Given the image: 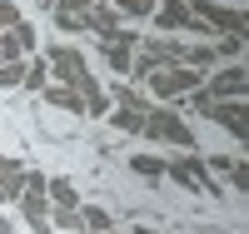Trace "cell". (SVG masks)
<instances>
[{
  "instance_id": "23",
  "label": "cell",
  "mask_w": 249,
  "mask_h": 234,
  "mask_svg": "<svg viewBox=\"0 0 249 234\" xmlns=\"http://www.w3.org/2000/svg\"><path fill=\"white\" fill-rule=\"evenodd\" d=\"M115 100H120V105H150L140 90H130V85H115Z\"/></svg>"
},
{
  "instance_id": "7",
  "label": "cell",
  "mask_w": 249,
  "mask_h": 234,
  "mask_svg": "<svg viewBox=\"0 0 249 234\" xmlns=\"http://www.w3.org/2000/svg\"><path fill=\"white\" fill-rule=\"evenodd\" d=\"M204 95H210V100H244L249 95V70L244 65H224L219 75H210Z\"/></svg>"
},
{
  "instance_id": "27",
  "label": "cell",
  "mask_w": 249,
  "mask_h": 234,
  "mask_svg": "<svg viewBox=\"0 0 249 234\" xmlns=\"http://www.w3.org/2000/svg\"><path fill=\"white\" fill-rule=\"evenodd\" d=\"M40 5H55V0H40Z\"/></svg>"
},
{
  "instance_id": "1",
  "label": "cell",
  "mask_w": 249,
  "mask_h": 234,
  "mask_svg": "<svg viewBox=\"0 0 249 234\" xmlns=\"http://www.w3.org/2000/svg\"><path fill=\"white\" fill-rule=\"evenodd\" d=\"M20 215H25V224L35 234H55L50 229V195H45V175L40 169H25V189H20Z\"/></svg>"
},
{
  "instance_id": "9",
  "label": "cell",
  "mask_w": 249,
  "mask_h": 234,
  "mask_svg": "<svg viewBox=\"0 0 249 234\" xmlns=\"http://www.w3.org/2000/svg\"><path fill=\"white\" fill-rule=\"evenodd\" d=\"M30 50H35V25L15 20L10 30H0V60H25Z\"/></svg>"
},
{
  "instance_id": "11",
  "label": "cell",
  "mask_w": 249,
  "mask_h": 234,
  "mask_svg": "<svg viewBox=\"0 0 249 234\" xmlns=\"http://www.w3.org/2000/svg\"><path fill=\"white\" fill-rule=\"evenodd\" d=\"M85 30H95L100 40H110V35H120V15L105 5V0H90V10H85Z\"/></svg>"
},
{
  "instance_id": "5",
  "label": "cell",
  "mask_w": 249,
  "mask_h": 234,
  "mask_svg": "<svg viewBox=\"0 0 249 234\" xmlns=\"http://www.w3.org/2000/svg\"><path fill=\"white\" fill-rule=\"evenodd\" d=\"M190 15L199 20L204 30H224V35L244 40V15H239V10H230V5H214V0H195V5H190Z\"/></svg>"
},
{
  "instance_id": "26",
  "label": "cell",
  "mask_w": 249,
  "mask_h": 234,
  "mask_svg": "<svg viewBox=\"0 0 249 234\" xmlns=\"http://www.w3.org/2000/svg\"><path fill=\"white\" fill-rule=\"evenodd\" d=\"M130 234H160V229H144V224H140V229H130Z\"/></svg>"
},
{
  "instance_id": "20",
  "label": "cell",
  "mask_w": 249,
  "mask_h": 234,
  "mask_svg": "<svg viewBox=\"0 0 249 234\" xmlns=\"http://www.w3.org/2000/svg\"><path fill=\"white\" fill-rule=\"evenodd\" d=\"M105 5H110L115 15H155L160 0H105Z\"/></svg>"
},
{
  "instance_id": "14",
  "label": "cell",
  "mask_w": 249,
  "mask_h": 234,
  "mask_svg": "<svg viewBox=\"0 0 249 234\" xmlns=\"http://www.w3.org/2000/svg\"><path fill=\"white\" fill-rule=\"evenodd\" d=\"M85 10H90V5H75V0H55V25L65 30V35L85 30Z\"/></svg>"
},
{
  "instance_id": "21",
  "label": "cell",
  "mask_w": 249,
  "mask_h": 234,
  "mask_svg": "<svg viewBox=\"0 0 249 234\" xmlns=\"http://www.w3.org/2000/svg\"><path fill=\"white\" fill-rule=\"evenodd\" d=\"M130 169H135V175H144V180H160V175H164V160H155V155H135Z\"/></svg>"
},
{
  "instance_id": "24",
  "label": "cell",
  "mask_w": 249,
  "mask_h": 234,
  "mask_svg": "<svg viewBox=\"0 0 249 234\" xmlns=\"http://www.w3.org/2000/svg\"><path fill=\"white\" fill-rule=\"evenodd\" d=\"M15 20H20V10L10 5V0H0V30H10V25H15Z\"/></svg>"
},
{
  "instance_id": "3",
  "label": "cell",
  "mask_w": 249,
  "mask_h": 234,
  "mask_svg": "<svg viewBox=\"0 0 249 234\" xmlns=\"http://www.w3.org/2000/svg\"><path fill=\"white\" fill-rule=\"evenodd\" d=\"M164 175H170L175 184H184L190 195H219V184L210 180V164H204L199 155H184V160H164Z\"/></svg>"
},
{
  "instance_id": "25",
  "label": "cell",
  "mask_w": 249,
  "mask_h": 234,
  "mask_svg": "<svg viewBox=\"0 0 249 234\" xmlns=\"http://www.w3.org/2000/svg\"><path fill=\"white\" fill-rule=\"evenodd\" d=\"M0 234H10V219H5V215H0Z\"/></svg>"
},
{
  "instance_id": "2",
  "label": "cell",
  "mask_w": 249,
  "mask_h": 234,
  "mask_svg": "<svg viewBox=\"0 0 249 234\" xmlns=\"http://www.w3.org/2000/svg\"><path fill=\"white\" fill-rule=\"evenodd\" d=\"M140 135H150L160 144H179V150H195V130L184 125L175 110H160V105H150V115H144V130Z\"/></svg>"
},
{
  "instance_id": "28",
  "label": "cell",
  "mask_w": 249,
  "mask_h": 234,
  "mask_svg": "<svg viewBox=\"0 0 249 234\" xmlns=\"http://www.w3.org/2000/svg\"><path fill=\"white\" fill-rule=\"evenodd\" d=\"M105 234H115V229H105Z\"/></svg>"
},
{
  "instance_id": "13",
  "label": "cell",
  "mask_w": 249,
  "mask_h": 234,
  "mask_svg": "<svg viewBox=\"0 0 249 234\" xmlns=\"http://www.w3.org/2000/svg\"><path fill=\"white\" fill-rule=\"evenodd\" d=\"M144 115H150V105H115L110 125L124 130V135H140V130H144Z\"/></svg>"
},
{
  "instance_id": "29",
  "label": "cell",
  "mask_w": 249,
  "mask_h": 234,
  "mask_svg": "<svg viewBox=\"0 0 249 234\" xmlns=\"http://www.w3.org/2000/svg\"><path fill=\"white\" fill-rule=\"evenodd\" d=\"M0 204H5V199H0Z\"/></svg>"
},
{
  "instance_id": "16",
  "label": "cell",
  "mask_w": 249,
  "mask_h": 234,
  "mask_svg": "<svg viewBox=\"0 0 249 234\" xmlns=\"http://www.w3.org/2000/svg\"><path fill=\"white\" fill-rule=\"evenodd\" d=\"M45 195H50V209H80V195L70 180H45Z\"/></svg>"
},
{
  "instance_id": "18",
  "label": "cell",
  "mask_w": 249,
  "mask_h": 234,
  "mask_svg": "<svg viewBox=\"0 0 249 234\" xmlns=\"http://www.w3.org/2000/svg\"><path fill=\"white\" fill-rule=\"evenodd\" d=\"M20 85H25V90H45V85H50V65H45V55H40V60H30V65H25V80H20Z\"/></svg>"
},
{
  "instance_id": "4",
  "label": "cell",
  "mask_w": 249,
  "mask_h": 234,
  "mask_svg": "<svg viewBox=\"0 0 249 234\" xmlns=\"http://www.w3.org/2000/svg\"><path fill=\"white\" fill-rule=\"evenodd\" d=\"M199 85H204V75H199V70H190V65H170V70H155V75H150L155 100H179V95L199 90Z\"/></svg>"
},
{
  "instance_id": "6",
  "label": "cell",
  "mask_w": 249,
  "mask_h": 234,
  "mask_svg": "<svg viewBox=\"0 0 249 234\" xmlns=\"http://www.w3.org/2000/svg\"><path fill=\"white\" fill-rule=\"evenodd\" d=\"M155 20H160V30L164 35H210V30H204L199 25V20L190 15V5H184V0H164V5H155Z\"/></svg>"
},
{
  "instance_id": "12",
  "label": "cell",
  "mask_w": 249,
  "mask_h": 234,
  "mask_svg": "<svg viewBox=\"0 0 249 234\" xmlns=\"http://www.w3.org/2000/svg\"><path fill=\"white\" fill-rule=\"evenodd\" d=\"M20 189H25V164L15 155H0V199H20Z\"/></svg>"
},
{
  "instance_id": "10",
  "label": "cell",
  "mask_w": 249,
  "mask_h": 234,
  "mask_svg": "<svg viewBox=\"0 0 249 234\" xmlns=\"http://www.w3.org/2000/svg\"><path fill=\"white\" fill-rule=\"evenodd\" d=\"M135 45H140V35H130V30H120V35H110V40H105V60H110V70H115V75H130Z\"/></svg>"
},
{
  "instance_id": "15",
  "label": "cell",
  "mask_w": 249,
  "mask_h": 234,
  "mask_svg": "<svg viewBox=\"0 0 249 234\" xmlns=\"http://www.w3.org/2000/svg\"><path fill=\"white\" fill-rule=\"evenodd\" d=\"M45 105H60V110H70V115H85V100H80V90H70V85H45Z\"/></svg>"
},
{
  "instance_id": "19",
  "label": "cell",
  "mask_w": 249,
  "mask_h": 234,
  "mask_svg": "<svg viewBox=\"0 0 249 234\" xmlns=\"http://www.w3.org/2000/svg\"><path fill=\"white\" fill-rule=\"evenodd\" d=\"M50 229H65V234H85V224H80V209H50Z\"/></svg>"
},
{
  "instance_id": "8",
  "label": "cell",
  "mask_w": 249,
  "mask_h": 234,
  "mask_svg": "<svg viewBox=\"0 0 249 234\" xmlns=\"http://www.w3.org/2000/svg\"><path fill=\"white\" fill-rule=\"evenodd\" d=\"M210 120L224 125L234 140H249V110H244V100H214L210 105Z\"/></svg>"
},
{
  "instance_id": "22",
  "label": "cell",
  "mask_w": 249,
  "mask_h": 234,
  "mask_svg": "<svg viewBox=\"0 0 249 234\" xmlns=\"http://www.w3.org/2000/svg\"><path fill=\"white\" fill-rule=\"evenodd\" d=\"M20 80H25V65L20 60H0V90H15Z\"/></svg>"
},
{
  "instance_id": "17",
  "label": "cell",
  "mask_w": 249,
  "mask_h": 234,
  "mask_svg": "<svg viewBox=\"0 0 249 234\" xmlns=\"http://www.w3.org/2000/svg\"><path fill=\"white\" fill-rule=\"evenodd\" d=\"M80 224H85V234H105V229H115V219L105 215V209H95V204H80Z\"/></svg>"
}]
</instances>
